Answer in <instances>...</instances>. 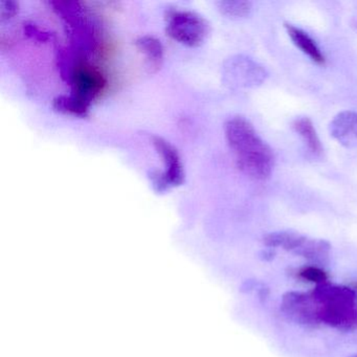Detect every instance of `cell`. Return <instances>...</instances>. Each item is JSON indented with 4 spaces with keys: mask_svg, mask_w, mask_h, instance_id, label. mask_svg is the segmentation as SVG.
<instances>
[{
    "mask_svg": "<svg viewBox=\"0 0 357 357\" xmlns=\"http://www.w3.org/2000/svg\"><path fill=\"white\" fill-rule=\"evenodd\" d=\"M225 135L242 173L256 181H265L271 176L275 167L273 150L246 119L234 116L227 120Z\"/></svg>",
    "mask_w": 357,
    "mask_h": 357,
    "instance_id": "6da1fadb",
    "label": "cell"
},
{
    "mask_svg": "<svg viewBox=\"0 0 357 357\" xmlns=\"http://www.w3.org/2000/svg\"><path fill=\"white\" fill-rule=\"evenodd\" d=\"M309 296L317 306L319 324L340 331L357 329V292L352 287L328 282L315 286Z\"/></svg>",
    "mask_w": 357,
    "mask_h": 357,
    "instance_id": "7a4b0ae2",
    "label": "cell"
},
{
    "mask_svg": "<svg viewBox=\"0 0 357 357\" xmlns=\"http://www.w3.org/2000/svg\"><path fill=\"white\" fill-rule=\"evenodd\" d=\"M165 18L167 34L187 47H200L210 34L208 22L194 12L171 9L166 12Z\"/></svg>",
    "mask_w": 357,
    "mask_h": 357,
    "instance_id": "3957f363",
    "label": "cell"
},
{
    "mask_svg": "<svg viewBox=\"0 0 357 357\" xmlns=\"http://www.w3.org/2000/svg\"><path fill=\"white\" fill-rule=\"evenodd\" d=\"M80 56L73 64L66 82L72 85L70 95L91 107V103L105 91L107 80L97 66Z\"/></svg>",
    "mask_w": 357,
    "mask_h": 357,
    "instance_id": "277c9868",
    "label": "cell"
},
{
    "mask_svg": "<svg viewBox=\"0 0 357 357\" xmlns=\"http://www.w3.org/2000/svg\"><path fill=\"white\" fill-rule=\"evenodd\" d=\"M152 144L156 152L162 156L165 169L162 172L149 173L150 183L156 193L162 194L172 188L179 187L185 181V170L177 150L166 139L152 137Z\"/></svg>",
    "mask_w": 357,
    "mask_h": 357,
    "instance_id": "5b68a950",
    "label": "cell"
},
{
    "mask_svg": "<svg viewBox=\"0 0 357 357\" xmlns=\"http://www.w3.org/2000/svg\"><path fill=\"white\" fill-rule=\"evenodd\" d=\"M268 73L246 56H234L223 66V81L231 89H255L266 81Z\"/></svg>",
    "mask_w": 357,
    "mask_h": 357,
    "instance_id": "8992f818",
    "label": "cell"
},
{
    "mask_svg": "<svg viewBox=\"0 0 357 357\" xmlns=\"http://www.w3.org/2000/svg\"><path fill=\"white\" fill-rule=\"evenodd\" d=\"M281 310L286 317L304 327H317V306L309 294L300 291H288L281 300Z\"/></svg>",
    "mask_w": 357,
    "mask_h": 357,
    "instance_id": "52a82bcc",
    "label": "cell"
},
{
    "mask_svg": "<svg viewBox=\"0 0 357 357\" xmlns=\"http://www.w3.org/2000/svg\"><path fill=\"white\" fill-rule=\"evenodd\" d=\"M330 135L348 149H357V112L346 110L334 116L329 124Z\"/></svg>",
    "mask_w": 357,
    "mask_h": 357,
    "instance_id": "ba28073f",
    "label": "cell"
},
{
    "mask_svg": "<svg viewBox=\"0 0 357 357\" xmlns=\"http://www.w3.org/2000/svg\"><path fill=\"white\" fill-rule=\"evenodd\" d=\"M286 32L291 39L292 43L300 50L305 55L310 58L311 61L317 66H324L326 63V57L321 50L319 49L314 39L300 28H296L294 24H285Z\"/></svg>",
    "mask_w": 357,
    "mask_h": 357,
    "instance_id": "9c48e42d",
    "label": "cell"
},
{
    "mask_svg": "<svg viewBox=\"0 0 357 357\" xmlns=\"http://www.w3.org/2000/svg\"><path fill=\"white\" fill-rule=\"evenodd\" d=\"M135 47L145 55L150 72H158L162 68L165 49L160 39L152 35H144L135 40Z\"/></svg>",
    "mask_w": 357,
    "mask_h": 357,
    "instance_id": "30bf717a",
    "label": "cell"
},
{
    "mask_svg": "<svg viewBox=\"0 0 357 357\" xmlns=\"http://www.w3.org/2000/svg\"><path fill=\"white\" fill-rule=\"evenodd\" d=\"M330 252H331V244L329 242L324 239H312V238L306 237L294 254L319 266L328 262Z\"/></svg>",
    "mask_w": 357,
    "mask_h": 357,
    "instance_id": "8fae6325",
    "label": "cell"
},
{
    "mask_svg": "<svg viewBox=\"0 0 357 357\" xmlns=\"http://www.w3.org/2000/svg\"><path fill=\"white\" fill-rule=\"evenodd\" d=\"M292 128L303 139L305 145L313 155L319 156L323 154V146H321L314 125L311 122L310 119L306 118V116L296 118L292 123Z\"/></svg>",
    "mask_w": 357,
    "mask_h": 357,
    "instance_id": "7c38bea8",
    "label": "cell"
},
{
    "mask_svg": "<svg viewBox=\"0 0 357 357\" xmlns=\"http://www.w3.org/2000/svg\"><path fill=\"white\" fill-rule=\"evenodd\" d=\"M306 236L294 231H277L267 234L263 238V243L268 248H282L294 254L302 244Z\"/></svg>",
    "mask_w": 357,
    "mask_h": 357,
    "instance_id": "4fadbf2b",
    "label": "cell"
},
{
    "mask_svg": "<svg viewBox=\"0 0 357 357\" xmlns=\"http://www.w3.org/2000/svg\"><path fill=\"white\" fill-rule=\"evenodd\" d=\"M53 107L60 114H70L79 118H86L91 108L73 95L59 96L56 98L53 101Z\"/></svg>",
    "mask_w": 357,
    "mask_h": 357,
    "instance_id": "5bb4252c",
    "label": "cell"
},
{
    "mask_svg": "<svg viewBox=\"0 0 357 357\" xmlns=\"http://www.w3.org/2000/svg\"><path fill=\"white\" fill-rule=\"evenodd\" d=\"M219 11L229 18H244L250 15L252 3L243 0H223L217 3Z\"/></svg>",
    "mask_w": 357,
    "mask_h": 357,
    "instance_id": "9a60e30c",
    "label": "cell"
},
{
    "mask_svg": "<svg viewBox=\"0 0 357 357\" xmlns=\"http://www.w3.org/2000/svg\"><path fill=\"white\" fill-rule=\"evenodd\" d=\"M296 275L302 281L315 284L317 286L329 282V275L327 271H324L317 265H306V266L301 267L296 271Z\"/></svg>",
    "mask_w": 357,
    "mask_h": 357,
    "instance_id": "2e32d148",
    "label": "cell"
},
{
    "mask_svg": "<svg viewBox=\"0 0 357 357\" xmlns=\"http://www.w3.org/2000/svg\"><path fill=\"white\" fill-rule=\"evenodd\" d=\"M24 32L29 38L39 41V43H47L52 39V35H50V33L41 30L38 26L32 22H24Z\"/></svg>",
    "mask_w": 357,
    "mask_h": 357,
    "instance_id": "e0dca14e",
    "label": "cell"
},
{
    "mask_svg": "<svg viewBox=\"0 0 357 357\" xmlns=\"http://www.w3.org/2000/svg\"><path fill=\"white\" fill-rule=\"evenodd\" d=\"M18 13V3L13 0H1L0 1V22H10Z\"/></svg>",
    "mask_w": 357,
    "mask_h": 357,
    "instance_id": "ac0fdd59",
    "label": "cell"
},
{
    "mask_svg": "<svg viewBox=\"0 0 357 357\" xmlns=\"http://www.w3.org/2000/svg\"><path fill=\"white\" fill-rule=\"evenodd\" d=\"M275 252L273 250V248H268L267 250H262L260 252V259L262 261H265V262H271L275 259Z\"/></svg>",
    "mask_w": 357,
    "mask_h": 357,
    "instance_id": "d6986e66",
    "label": "cell"
},
{
    "mask_svg": "<svg viewBox=\"0 0 357 357\" xmlns=\"http://www.w3.org/2000/svg\"><path fill=\"white\" fill-rule=\"evenodd\" d=\"M352 288H353V289L355 290V291L357 292V282H356V283L354 284V286H353Z\"/></svg>",
    "mask_w": 357,
    "mask_h": 357,
    "instance_id": "ffe728a7",
    "label": "cell"
},
{
    "mask_svg": "<svg viewBox=\"0 0 357 357\" xmlns=\"http://www.w3.org/2000/svg\"><path fill=\"white\" fill-rule=\"evenodd\" d=\"M354 357H357V355H356V356H354Z\"/></svg>",
    "mask_w": 357,
    "mask_h": 357,
    "instance_id": "44dd1931",
    "label": "cell"
}]
</instances>
